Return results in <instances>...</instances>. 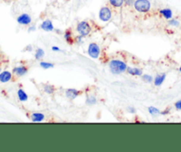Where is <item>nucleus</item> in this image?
I'll list each match as a JSON object with an SVG mask.
<instances>
[{"mask_svg":"<svg viewBox=\"0 0 181 152\" xmlns=\"http://www.w3.org/2000/svg\"><path fill=\"white\" fill-rule=\"evenodd\" d=\"M127 65L125 62L119 60V59H114L111 60L109 63V68L111 73L113 74H120L125 73L127 70Z\"/></svg>","mask_w":181,"mask_h":152,"instance_id":"1","label":"nucleus"},{"mask_svg":"<svg viewBox=\"0 0 181 152\" xmlns=\"http://www.w3.org/2000/svg\"><path fill=\"white\" fill-rule=\"evenodd\" d=\"M133 6L137 12L146 13L150 11L151 3L149 0H135Z\"/></svg>","mask_w":181,"mask_h":152,"instance_id":"2","label":"nucleus"},{"mask_svg":"<svg viewBox=\"0 0 181 152\" xmlns=\"http://www.w3.org/2000/svg\"><path fill=\"white\" fill-rule=\"evenodd\" d=\"M77 32L80 35H82V36H87L90 34L91 32V26L90 24L86 21H81L78 25H77Z\"/></svg>","mask_w":181,"mask_h":152,"instance_id":"3","label":"nucleus"},{"mask_svg":"<svg viewBox=\"0 0 181 152\" xmlns=\"http://www.w3.org/2000/svg\"><path fill=\"white\" fill-rule=\"evenodd\" d=\"M111 17H112L111 10L108 6H103L100 9V11H99L100 21H102L103 22H107L111 19Z\"/></svg>","mask_w":181,"mask_h":152,"instance_id":"4","label":"nucleus"},{"mask_svg":"<svg viewBox=\"0 0 181 152\" xmlns=\"http://www.w3.org/2000/svg\"><path fill=\"white\" fill-rule=\"evenodd\" d=\"M88 53L92 59H98L101 53V49L99 45L95 43H90L88 48Z\"/></svg>","mask_w":181,"mask_h":152,"instance_id":"5","label":"nucleus"},{"mask_svg":"<svg viewBox=\"0 0 181 152\" xmlns=\"http://www.w3.org/2000/svg\"><path fill=\"white\" fill-rule=\"evenodd\" d=\"M32 21V18L28 13H22L17 18V22L21 25H29Z\"/></svg>","mask_w":181,"mask_h":152,"instance_id":"6","label":"nucleus"},{"mask_svg":"<svg viewBox=\"0 0 181 152\" xmlns=\"http://www.w3.org/2000/svg\"><path fill=\"white\" fill-rule=\"evenodd\" d=\"M40 28L43 29V30L46 31V32H51V31L54 30V26H53V23L50 20H45L42 22Z\"/></svg>","mask_w":181,"mask_h":152,"instance_id":"7","label":"nucleus"},{"mask_svg":"<svg viewBox=\"0 0 181 152\" xmlns=\"http://www.w3.org/2000/svg\"><path fill=\"white\" fill-rule=\"evenodd\" d=\"M12 73L17 76H24L28 73V68L25 65H20L13 68Z\"/></svg>","mask_w":181,"mask_h":152,"instance_id":"8","label":"nucleus"},{"mask_svg":"<svg viewBox=\"0 0 181 152\" xmlns=\"http://www.w3.org/2000/svg\"><path fill=\"white\" fill-rule=\"evenodd\" d=\"M12 73L9 72V71H3L0 73V82L2 83H5V82H8L12 80Z\"/></svg>","mask_w":181,"mask_h":152,"instance_id":"9","label":"nucleus"},{"mask_svg":"<svg viewBox=\"0 0 181 152\" xmlns=\"http://www.w3.org/2000/svg\"><path fill=\"white\" fill-rule=\"evenodd\" d=\"M165 79H166V73H159V74H157V75L155 77V80H154L155 86H156V87H160V86L163 83V82L165 81Z\"/></svg>","mask_w":181,"mask_h":152,"instance_id":"10","label":"nucleus"},{"mask_svg":"<svg viewBox=\"0 0 181 152\" xmlns=\"http://www.w3.org/2000/svg\"><path fill=\"white\" fill-rule=\"evenodd\" d=\"M160 14L165 19V20H171L172 19V16H173V12L170 9V8H163V9H161L159 11Z\"/></svg>","mask_w":181,"mask_h":152,"instance_id":"11","label":"nucleus"},{"mask_svg":"<svg viewBox=\"0 0 181 152\" xmlns=\"http://www.w3.org/2000/svg\"><path fill=\"white\" fill-rule=\"evenodd\" d=\"M79 95H80V91H78L75 89H68V90H65V95L70 100L75 99Z\"/></svg>","mask_w":181,"mask_h":152,"instance_id":"12","label":"nucleus"},{"mask_svg":"<svg viewBox=\"0 0 181 152\" xmlns=\"http://www.w3.org/2000/svg\"><path fill=\"white\" fill-rule=\"evenodd\" d=\"M126 72L130 75H134V76H141L142 75V70L137 67H127Z\"/></svg>","mask_w":181,"mask_h":152,"instance_id":"13","label":"nucleus"},{"mask_svg":"<svg viewBox=\"0 0 181 152\" xmlns=\"http://www.w3.org/2000/svg\"><path fill=\"white\" fill-rule=\"evenodd\" d=\"M44 118H45L44 114L40 113V112H35V113H33V114L31 115V120L33 122L43 121Z\"/></svg>","mask_w":181,"mask_h":152,"instance_id":"14","label":"nucleus"},{"mask_svg":"<svg viewBox=\"0 0 181 152\" xmlns=\"http://www.w3.org/2000/svg\"><path fill=\"white\" fill-rule=\"evenodd\" d=\"M17 95H18V98H19V100H20L21 102H26V101H28V99H29V95H28V94L24 91L23 90H21V89H20V90H18Z\"/></svg>","mask_w":181,"mask_h":152,"instance_id":"15","label":"nucleus"},{"mask_svg":"<svg viewBox=\"0 0 181 152\" xmlns=\"http://www.w3.org/2000/svg\"><path fill=\"white\" fill-rule=\"evenodd\" d=\"M45 53H44V51L41 48H38L36 51H35V53H34V59L36 60H41L43 59Z\"/></svg>","mask_w":181,"mask_h":152,"instance_id":"16","label":"nucleus"},{"mask_svg":"<svg viewBox=\"0 0 181 152\" xmlns=\"http://www.w3.org/2000/svg\"><path fill=\"white\" fill-rule=\"evenodd\" d=\"M148 111H149V112L150 113V115H152L153 117H157L158 115L161 114L160 110H159L158 108L155 107V106H149V107L148 108Z\"/></svg>","mask_w":181,"mask_h":152,"instance_id":"17","label":"nucleus"},{"mask_svg":"<svg viewBox=\"0 0 181 152\" xmlns=\"http://www.w3.org/2000/svg\"><path fill=\"white\" fill-rule=\"evenodd\" d=\"M109 3L111 6L115 8H120L125 4L124 0H109Z\"/></svg>","mask_w":181,"mask_h":152,"instance_id":"18","label":"nucleus"},{"mask_svg":"<svg viewBox=\"0 0 181 152\" xmlns=\"http://www.w3.org/2000/svg\"><path fill=\"white\" fill-rule=\"evenodd\" d=\"M43 90L48 95H52L55 92V88L51 84H46L43 86Z\"/></svg>","mask_w":181,"mask_h":152,"instance_id":"19","label":"nucleus"},{"mask_svg":"<svg viewBox=\"0 0 181 152\" xmlns=\"http://www.w3.org/2000/svg\"><path fill=\"white\" fill-rule=\"evenodd\" d=\"M96 102H97L96 97H95V95H88V97H87V99H86V104H87L88 105H94V104H96Z\"/></svg>","mask_w":181,"mask_h":152,"instance_id":"20","label":"nucleus"},{"mask_svg":"<svg viewBox=\"0 0 181 152\" xmlns=\"http://www.w3.org/2000/svg\"><path fill=\"white\" fill-rule=\"evenodd\" d=\"M40 66L43 69H50V68H53L54 67V64L53 63H50V62H46V61H41L40 62Z\"/></svg>","mask_w":181,"mask_h":152,"instance_id":"21","label":"nucleus"},{"mask_svg":"<svg viewBox=\"0 0 181 152\" xmlns=\"http://www.w3.org/2000/svg\"><path fill=\"white\" fill-rule=\"evenodd\" d=\"M168 25L171 27H174V28H178L180 26V21L177 19H171L168 21Z\"/></svg>","mask_w":181,"mask_h":152,"instance_id":"22","label":"nucleus"},{"mask_svg":"<svg viewBox=\"0 0 181 152\" xmlns=\"http://www.w3.org/2000/svg\"><path fill=\"white\" fill-rule=\"evenodd\" d=\"M141 78H142V81L147 82V83H151L152 82H154L153 77L151 75H149V74H142Z\"/></svg>","mask_w":181,"mask_h":152,"instance_id":"23","label":"nucleus"},{"mask_svg":"<svg viewBox=\"0 0 181 152\" xmlns=\"http://www.w3.org/2000/svg\"><path fill=\"white\" fill-rule=\"evenodd\" d=\"M64 38L67 42L71 41V39H72V32H71V30H66L64 33Z\"/></svg>","mask_w":181,"mask_h":152,"instance_id":"24","label":"nucleus"},{"mask_svg":"<svg viewBox=\"0 0 181 152\" xmlns=\"http://www.w3.org/2000/svg\"><path fill=\"white\" fill-rule=\"evenodd\" d=\"M124 2H125V5H127V6H132V5H133L135 0H124Z\"/></svg>","mask_w":181,"mask_h":152,"instance_id":"25","label":"nucleus"},{"mask_svg":"<svg viewBox=\"0 0 181 152\" xmlns=\"http://www.w3.org/2000/svg\"><path fill=\"white\" fill-rule=\"evenodd\" d=\"M174 106H175V108H176L178 111H181V99L175 103Z\"/></svg>","mask_w":181,"mask_h":152,"instance_id":"26","label":"nucleus"},{"mask_svg":"<svg viewBox=\"0 0 181 152\" xmlns=\"http://www.w3.org/2000/svg\"><path fill=\"white\" fill-rule=\"evenodd\" d=\"M83 38H84V36H82V35H79V36H78V37H76V43H77L78 44H81V43L83 42Z\"/></svg>","mask_w":181,"mask_h":152,"instance_id":"27","label":"nucleus"},{"mask_svg":"<svg viewBox=\"0 0 181 152\" xmlns=\"http://www.w3.org/2000/svg\"><path fill=\"white\" fill-rule=\"evenodd\" d=\"M127 112H130V113H135V112H136L135 108H133V107H132V106H129V107L127 108Z\"/></svg>","mask_w":181,"mask_h":152,"instance_id":"28","label":"nucleus"},{"mask_svg":"<svg viewBox=\"0 0 181 152\" xmlns=\"http://www.w3.org/2000/svg\"><path fill=\"white\" fill-rule=\"evenodd\" d=\"M51 50L53 51H60V48H59L58 46H52L51 47Z\"/></svg>","mask_w":181,"mask_h":152,"instance_id":"29","label":"nucleus"},{"mask_svg":"<svg viewBox=\"0 0 181 152\" xmlns=\"http://www.w3.org/2000/svg\"><path fill=\"white\" fill-rule=\"evenodd\" d=\"M169 113H170V109H166L165 111L161 112V114H162V115H167V114H169Z\"/></svg>","mask_w":181,"mask_h":152,"instance_id":"30","label":"nucleus"},{"mask_svg":"<svg viewBox=\"0 0 181 152\" xmlns=\"http://www.w3.org/2000/svg\"><path fill=\"white\" fill-rule=\"evenodd\" d=\"M35 29H36L35 26H30V27L29 28V33H31V32H34Z\"/></svg>","mask_w":181,"mask_h":152,"instance_id":"31","label":"nucleus"},{"mask_svg":"<svg viewBox=\"0 0 181 152\" xmlns=\"http://www.w3.org/2000/svg\"><path fill=\"white\" fill-rule=\"evenodd\" d=\"M32 50H33V48H32L31 45H28V46L26 47V51H32Z\"/></svg>","mask_w":181,"mask_h":152,"instance_id":"32","label":"nucleus"},{"mask_svg":"<svg viewBox=\"0 0 181 152\" xmlns=\"http://www.w3.org/2000/svg\"><path fill=\"white\" fill-rule=\"evenodd\" d=\"M179 70H180V73H181V66H180V68H179Z\"/></svg>","mask_w":181,"mask_h":152,"instance_id":"33","label":"nucleus"},{"mask_svg":"<svg viewBox=\"0 0 181 152\" xmlns=\"http://www.w3.org/2000/svg\"><path fill=\"white\" fill-rule=\"evenodd\" d=\"M0 73H1V68H0Z\"/></svg>","mask_w":181,"mask_h":152,"instance_id":"34","label":"nucleus"}]
</instances>
